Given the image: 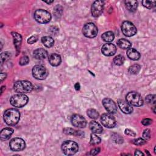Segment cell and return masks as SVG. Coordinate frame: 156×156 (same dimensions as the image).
<instances>
[{"label":"cell","mask_w":156,"mask_h":156,"mask_svg":"<svg viewBox=\"0 0 156 156\" xmlns=\"http://www.w3.org/2000/svg\"><path fill=\"white\" fill-rule=\"evenodd\" d=\"M20 118V112L15 108L7 109L4 113V120L9 126L16 125Z\"/></svg>","instance_id":"1"},{"label":"cell","mask_w":156,"mask_h":156,"mask_svg":"<svg viewBox=\"0 0 156 156\" xmlns=\"http://www.w3.org/2000/svg\"><path fill=\"white\" fill-rule=\"evenodd\" d=\"M15 91L20 94L29 93L33 90V85L31 82L27 80H20L15 83L13 85Z\"/></svg>","instance_id":"2"},{"label":"cell","mask_w":156,"mask_h":156,"mask_svg":"<svg viewBox=\"0 0 156 156\" xmlns=\"http://www.w3.org/2000/svg\"><path fill=\"white\" fill-rule=\"evenodd\" d=\"M79 149L78 144L71 140L64 141L62 144V150L65 155H72L75 154Z\"/></svg>","instance_id":"3"},{"label":"cell","mask_w":156,"mask_h":156,"mask_svg":"<svg viewBox=\"0 0 156 156\" xmlns=\"http://www.w3.org/2000/svg\"><path fill=\"white\" fill-rule=\"evenodd\" d=\"M28 102V97L24 94H16L13 95L10 99V104L15 107L21 108Z\"/></svg>","instance_id":"4"},{"label":"cell","mask_w":156,"mask_h":156,"mask_svg":"<svg viewBox=\"0 0 156 156\" xmlns=\"http://www.w3.org/2000/svg\"><path fill=\"white\" fill-rule=\"evenodd\" d=\"M126 101L131 105L140 107L143 104V100L139 93L135 91L129 92L126 95Z\"/></svg>","instance_id":"5"},{"label":"cell","mask_w":156,"mask_h":156,"mask_svg":"<svg viewBox=\"0 0 156 156\" xmlns=\"http://www.w3.org/2000/svg\"><path fill=\"white\" fill-rule=\"evenodd\" d=\"M34 18L39 23L46 24L50 21L51 15L45 10L38 9L34 13Z\"/></svg>","instance_id":"6"},{"label":"cell","mask_w":156,"mask_h":156,"mask_svg":"<svg viewBox=\"0 0 156 156\" xmlns=\"http://www.w3.org/2000/svg\"><path fill=\"white\" fill-rule=\"evenodd\" d=\"M121 30L126 37H132L136 33V28L133 23L130 21H125L122 23Z\"/></svg>","instance_id":"7"},{"label":"cell","mask_w":156,"mask_h":156,"mask_svg":"<svg viewBox=\"0 0 156 156\" xmlns=\"http://www.w3.org/2000/svg\"><path fill=\"white\" fill-rule=\"evenodd\" d=\"M98 28L93 23H88L84 25L82 29V32L84 36L88 38H94L98 34Z\"/></svg>","instance_id":"8"},{"label":"cell","mask_w":156,"mask_h":156,"mask_svg":"<svg viewBox=\"0 0 156 156\" xmlns=\"http://www.w3.org/2000/svg\"><path fill=\"white\" fill-rule=\"evenodd\" d=\"M48 69L42 65H35L32 69V75L37 79H44L48 76Z\"/></svg>","instance_id":"9"},{"label":"cell","mask_w":156,"mask_h":156,"mask_svg":"<svg viewBox=\"0 0 156 156\" xmlns=\"http://www.w3.org/2000/svg\"><path fill=\"white\" fill-rule=\"evenodd\" d=\"M9 146L12 151L18 152L23 150L26 147L25 141L21 138H14L9 143Z\"/></svg>","instance_id":"10"},{"label":"cell","mask_w":156,"mask_h":156,"mask_svg":"<svg viewBox=\"0 0 156 156\" xmlns=\"http://www.w3.org/2000/svg\"><path fill=\"white\" fill-rule=\"evenodd\" d=\"M101 122L104 127L107 128H113L116 124L115 118L109 113L102 115L101 116Z\"/></svg>","instance_id":"11"},{"label":"cell","mask_w":156,"mask_h":156,"mask_svg":"<svg viewBox=\"0 0 156 156\" xmlns=\"http://www.w3.org/2000/svg\"><path fill=\"white\" fill-rule=\"evenodd\" d=\"M104 2L103 1H96L91 6V14L94 17L100 16L104 10Z\"/></svg>","instance_id":"12"},{"label":"cell","mask_w":156,"mask_h":156,"mask_svg":"<svg viewBox=\"0 0 156 156\" xmlns=\"http://www.w3.org/2000/svg\"><path fill=\"white\" fill-rule=\"evenodd\" d=\"M72 124L77 128H84L87 125L85 119L80 115H74L71 118Z\"/></svg>","instance_id":"13"},{"label":"cell","mask_w":156,"mask_h":156,"mask_svg":"<svg viewBox=\"0 0 156 156\" xmlns=\"http://www.w3.org/2000/svg\"><path fill=\"white\" fill-rule=\"evenodd\" d=\"M102 104L105 110L110 113H115L117 111V107L115 102L110 98H104L102 100Z\"/></svg>","instance_id":"14"},{"label":"cell","mask_w":156,"mask_h":156,"mask_svg":"<svg viewBox=\"0 0 156 156\" xmlns=\"http://www.w3.org/2000/svg\"><path fill=\"white\" fill-rule=\"evenodd\" d=\"M101 51L104 55L106 56H112L115 54L116 51V48L113 44L107 43L102 46Z\"/></svg>","instance_id":"15"},{"label":"cell","mask_w":156,"mask_h":156,"mask_svg":"<svg viewBox=\"0 0 156 156\" xmlns=\"http://www.w3.org/2000/svg\"><path fill=\"white\" fill-rule=\"evenodd\" d=\"M118 104L120 110L126 114H130L133 112V108L127 101L122 99L118 100Z\"/></svg>","instance_id":"16"},{"label":"cell","mask_w":156,"mask_h":156,"mask_svg":"<svg viewBox=\"0 0 156 156\" xmlns=\"http://www.w3.org/2000/svg\"><path fill=\"white\" fill-rule=\"evenodd\" d=\"M12 35L13 38L14 45L15 46L16 52H17V54H18V53L20 51L21 44V41H22V37H21V35L20 34H18L17 32H12Z\"/></svg>","instance_id":"17"},{"label":"cell","mask_w":156,"mask_h":156,"mask_svg":"<svg viewBox=\"0 0 156 156\" xmlns=\"http://www.w3.org/2000/svg\"><path fill=\"white\" fill-rule=\"evenodd\" d=\"M33 55L36 59L41 60L46 58L48 55V53L45 49L43 48H38L34 51Z\"/></svg>","instance_id":"18"},{"label":"cell","mask_w":156,"mask_h":156,"mask_svg":"<svg viewBox=\"0 0 156 156\" xmlns=\"http://www.w3.org/2000/svg\"><path fill=\"white\" fill-rule=\"evenodd\" d=\"M49 62L52 66H58L61 63V57L57 54H52L49 57Z\"/></svg>","instance_id":"19"},{"label":"cell","mask_w":156,"mask_h":156,"mask_svg":"<svg viewBox=\"0 0 156 156\" xmlns=\"http://www.w3.org/2000/svg\"><path fill=\"white\" fill-rule=\"evenodd\" d=\"M13 133V129L10 127H6L1 131L0 138L1 140H8Z\"/></svg>","instance_id":"20"},{"label":"cell","mask_w":156,"mask_h":156,"mask_svg":"<svg viewBox=\"0 0 156 156\" xmlns=\"http://www.w3.org/2000/svg\"><path fill=\"white\" fill-rule=\"evenodd\" d=\"M89 127L90 130L94 133H101L103 131L102 126L95 121H90L89 124Z\"/></svg>","instance_id":"21"},{"label":"cell","mask_w":156,"mask_h":156,"mask_svg":"<svg viewBox=\"0 0 156 156\" xmlns=\"http://www.w3.org/2000/svg\"><path fill=\"white\" fill-rule=\"evenodd\" d=\"M127 57L132 60H137L140 57V53L133 48H129L127 51Z\"/></svg>","instance_id":"22"},{"label":"cell","mask_w":156,"mask_h":156,"mask_svg":"<svg viewBox=\"0 0 156 156\" xmlns=\"http://www.w3.org/2000/svg\"><path fill=\"white\" fill-rule=\"evenodd\" d=\"M63 132L65 134L67 135H74L79 137H83L84 136V133L80 130H76L71 128H65L63 129Z\"/></svg>","instance_id":"23"},{"label":"cell","mask_w":156,"mask_h":156,"mask_svg":"<svg viewBox=\"0 0 156 156\" xmlns=\"http://www.w3.org/2000/svg\"><path fill=\"white\" fill-rule=\"evenodd\" d=\"M126 8L132 12H135L138 7V2L136 1H125Z\"/></svg>","instance_id":"24"},{"label":"cell","mask_w":156,"mask_h":156,"mask_svg":"<svg viewBox=\"0 0 156 156\" xmlns=\"http://www.w3.org/2000/svg\"><path fill=\"white\" fill-rule=\"evenodd\" d=\"M41 42L47 48H51L54 44V39L50 36H45L42 37Z\"/></svg>","instance_id":"25"},{"label":"cell","mask_w":156,"mask_h":156,"mask_svg":"<svg viewBox=\"0 0 156 156\" xmlns=\"http://www.w3.org/2000/svg\"><path fill=\"white\" fill-rule=\"evenodd\" d=\"M117 44L122 49H128L131 46V43L125 38L119 39L117 41Z\"/></svg>","instance_id":"26"},{"label":"cell","mask_w":156,"mask_h":156,"mask_svg":"<svg viewBox=\"0 0 156 156\" xmlns=\"http://www.w3.org/2000/svg\"><path fill=\"white\" fill-rule=\"evenodd\" d=\"M102 39L105 41V42H111L114 40L115 36H114V34L111 32V31H108V32H104L102 36H101Z\"/></svg>","instance_id":"27"},{"label":"cell","mask_w":156,"mask_h":156,"mask_svg":"<svg viewBox=\"0 0 156 156\" xmlns=\"http://www.w3.org/2000/svg\"><path fill=\"white\" fill-rule=\"evenodd\" d=\"M101 138L99 136H98L95 133H91V138H90V144L94 146L99 144L101 143Z\"/></svg>","instance_id":"28"},{"label":"cell","mask_w":156,"mask_h":156,"mask_svg":"<svg viewBox=\"0 0 156 156\" xmlns=\"http://www.w3.org/2000/svg\"><path fill=\"white\" fill-rule=\"evenodd\" d=\"M140 69H141V66L139 65L135 64L130 66L129 68L128 71H129V73L132 74H136L139 73V71H140Z\"/></svg>","instance_id":"29"},{"label":"cell","mask_w":156,"mask_h":156,"mask_svg":"<svg viewBox=\"0 0 156 156\" xmlns=\"http://www.w3.org/2000/svg\"><path fill=\"white\" fill-rule=\"evenodd\" d=\"M87 115L91 119H96L99 116L98 112L93 108H90L87 110Z\"/></svg>","instance_id":"30"},{"label":"cell","mask_w":156,"mask_h":156,"mask_svg":"<svg viewBox=\"0 0 156 156\" xmlns=\"http://www.w3.org/2000/svg\"><path fill=\"white\" fill-rule=\"evenodd\" d=\"M113 62L116 65H122L124 62V57L122 55H118L113 58Z\"/></svg>","instance_id":"31"},{"label":"cell","mask_w":156,"mask_h":156,"mask_svg":"<svg viewBox=\"0 0 156 156\" xmlns=\"http://www.w3.org/2000/svg\"><path fill=\"white\" fill-rule=\"evenodd\" d=\"M142 4L143 5L144 7H146L147 9H151L152 8H153L154 7H155V1H142Z\"/></svg>","instance_id":"32"},{"label":"cell","mask_w":156,"mask_h":156,"mask_svg":"<svg viewBox=\"0 0 156 156\" xmlns=\"http://www.w3.org/2000/svg\"><path fill=\"white\" fill-rule=\"evenodd\" d=\"M11 57V54L9 52H4L1 53V63H4L8 60Z\"/></svg>","instance_id":"33"},{"label":"cell","mask_w":156,"mask_h":156,"mask_svg":"<svg viewBox=\"0 0 156 156\" xmlns=\"http://www.w3.org/2000/svg\"><path fill=\"white\" fill-rule=\"evenodd\" d=\"M131 142L133 144H134L135 145H136V146H141V145L144 144L146 143V140L141 138H138L133 140L131 141Z\"/></svg>","instance_id":"34"},{"label":"cell","mask_w":156,"mask_h":156,"mask_svg":"<svg viewBox=\"0 0 156 156\" xmlns=\"http://www.w3.org/2000/svg\"><path fill=\"white\" fill-rule=\"evenodd\" d=\"M155 96L154 94H150V95H147L145 98V101L148 104L153 103L154 104H155Z\"/></svg>","instance_id":"35"},{"label":"cell","mask_w":156,"mask_h":156,"mask_svg":"<svg viewBox=\"0 0 156 156\" xmlns=\"http://www.w3.org/2000/svg\"><path fill=\"white\" fill-rule=\"evenodd\" d=\"M29 61V57L27 56H26V55H24V56H23V57H21L19 63H20V65L23 66V65H25L27 64Z\"/></svg>","instance_id":"36"},{"label":"cell","mask_w":156,"mask_h":156,"mask_svg":"<svg viewBox=\"0 0 156 156\" xmlns=\"http://www.w3.org/2000/svg\"><path fill=\"white\" fill-rule=\"evenodd\" d=\"M143 138L146 140L150 139V138H151V131H150V130L148 129H145L144 130L143 133Z\"/></svg>","instance_id":"37"},{"label":"cell","mask_w":156,"mask_h":156,"mask_svg":"<svg viewBox=\"0 0 156 156\" xmlns=\"http://www.w3.org/2000/svg\"><path fill=\"white\" fill-rule=\"evenodd\" d=\"M124 133L126 135L130 136H135L136 133H135V132H133L132 130L130 129H126L124 131Z\"/></svg>","instance_id":"38"},{"label":"cell","mask_w":156,"mask_h":156,"mask_svg":"<svg viewBox=\"0 0 156 156\" xmlns=\"http://www.w3.org/2000/svg\"><path fill=\"white\" fill-rule=\"evenodd\" d=\"M141 122L144 126H149L151 124V123L152 122V120L149 118H144L142 120Z\"/></svg>","instance_id":"39"},{"label":"cell","mask_w":156,"mask_h":156,"mask_svg":"<svg viewBox=\"0 0 156 156\" xmlns=\"http://www.w3.org/2000/svg\"><path fill=\"white\" fill-rule=\"evenodd\" d=\"M37 39H38V38L37 36H32L28 38L27 43L29 44H33L37 41Z\"/></svg>","instance_id":"40"},{"label":"cell","mask_w":156,"mask_h":156,"mask_svg":"<svg viewBox=\"0 0 156 156\" xmlns=\"http://www.w3.org/2000/svg\"><path fill=\"white\" fill-rule=\"evenodd\" d=\"M62 12V8L60 6V5H57V6H56L55 7V9H54V12H57V13H55V16H58V15L60 16L61 15V13H59V12Z\"/></svg>","instance_id":"41"},{"label":"cell","mask_w":156,"mask_h":156,"mask_svg":"<svg viewBox=\"0 0 156 156\" xmlns=\"http://www.w3.org/2000/svg\"><path fill=\"white\" fill-rule=\"evenodd\" d=\"M100 151V148L99 147H96L94 148L93 149L91 150L90 151V155H97Z\"/></svg>","instance_id":"42"},{"label":"cell","mask_w":156,"mask_h":156,"mask_svg":"<svg viewBox=\"0 0 156 156\" xmlns=\"http://www.w3.org/2000/svg\"><path fill=\"white\" fill-rule=\"evenodd\" d=\"M135 155H144V154L139 150H136L135 152Z\"/></svg>","instance_id":"43"},{"label":"cell","mask_w":156,"mask_h":156,"mask_svg":"<svg viewBox=\"0 0 156 156\" xmlns=\"http://www.w3.org/2000/svg\"><path fill=\"white\" fill-rule=\"evenodd\" d=\"M74 88L76 89V90H80V85L79 84V82H77L75 85H74Z\"/></svg>","instance_id":"44"},{"label":"cell","mask_w":156,"mask_h":156,"mask_svg":"<svg viewBox=\"0 0 156 156\" xmlns=\"http://www.w3.org/2000/svg\"><path fill=\"white\" fill-rule=\"evenodd\" d=\"M5 77H6V74L1 73V81L2 82L4 79H5Z\"/></svg>","instance_id":"45"},{"label":"cell","mask_w":156,"mask_h":156,"mask_svg":"<svg viewBox=\"0 0 156 156\" xmlns=\"http://www.w3.org/2000/svg\"><path fill=\"white\" fill-rule=\"evenodd\" d=\"M45 2H46L47 4H51V3H52V2H53L54 1H44Z\"/></svg>","instance_id":"46"}]
</instances>
